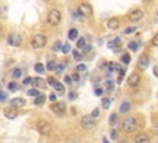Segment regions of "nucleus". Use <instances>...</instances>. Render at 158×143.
<instances>
[{
	"label": "nucleus",
	"instance_id": "b1692460",
	"mask_svg": "<svg viewBox=\"0 0 158 143\" xmlns=\"http://www.w3.org/2000/svg\"><path fill=\"white\" fill-rule=\"evenodd\" d=\"M62 48H63V45H62L61 41H56V42H54V45H53V51H54V52L62 51Z\"/></svg>",
	"mask_w": 158,
	"mask_h": 143
},
{
	"label": "nucleus",
	"instance_id": "393cba45",
	"mask_svg": "<svg viewBox=\"0 0 158 143\" xmlns=\"http://www.w3.org/2000/svg\"><path fill=\"white\" fill-rule=\"evenodd\" d=\"M127 47H129V49H130V51H132V52H136V51L138 49V43H137V42H133V41H131V42H129Z\"/></svg>",
	"mask_w": 158,
	"mask_h": 143
},
{
	"label": "nucleus",
	"instance_id": "4468645a",
	"mask_svg": "<svg viewBox=\"0 0 158 143\" xmlns=\"http://www.w3.org/2000/svg\"><path fill=\"white\" fill-rule=\"evenodd\" d=\"M135 143H149V137L146 133H140L136 136Z\"/></svg>",
	"mask_w": 158,
	"mask_h": 143
},
{
	"label": "nucleus",
	"instance_id": "3c124183",
	"mask_svg": "<svg viewBox=\"0 0 158 143\" xmlns=\"http://www.w3.org/2000/svg\"><path fill=\"white\" fill-rule=\"evenodd\" d=\"M72 79H73L74 81H79V74H78V73H74V74L72 75Z\"/></svg>",
	"mask_w": 158,
	"mask_h": 143
},
{
	"label": "nucleus",
	"instance_id": "72a5a7b5",
	"mask_svg": "<svg viewBox=\"0 0 158 143\" xmlns=\"http://www.w3.org/2000/svg\"><path fill=\"white\" fill-rule=\"evenodd\" d=\"M16 88H17V85H16L15 81H10V83L8 84V89H9L10 91H15V90H16Z\"/></svg>",
	"mask_w": 158,
	"mask_h": 143
},
{
	"label": "nucleus",
	"instance_id": "6e6552de",
	"mask_svg": "<svg viewBox=\"0 0 158 143\" xmlns=\"http://www.w3.org/2000/svg\"><path fill=\"white\" fill-rule=\"evenodd\" d=\"M4 115L9 120H14V118L17 117V111H16V109H15L14 106L10 105V106H6L5 109H4Z\"/></svg>",
	"mask_w": 158,
	"mask_h": 143
},
{
	"label": "nucleus",
	"instance_id": "e433bc0d",
	"mask_svg": "<svg viewBox=\"0 0 158 143\" xmlns=\"http://www.w3.org/2000/svg\"><path fill=\"white\" fill-rule=\"evenodd\" d=\"M69 51H70V45L69 43H64L63 48H62V52L64 53V55H67V53H69Z\"/></svg>",
	"mask_w": 158,
	"mask_h": 143
},
{
	"label": "nucleus",
	"instance_id": "79ce46f5",
	"mask_svg": "<svg viewBox=\"0 0 158 143\" xmlns=\"http://www.w3.org/2000/svg\"><path fill=\"white\" fill-rule=\"evenodd\" d=\"M124 75H125V70L122 69V70H120V75L117 77V83L120 84L121 81H122V79H124Z\"/></svg>",
	"mask_w": 158,
	"mask_h": 143
},
{
	"label": "nucleus",
	"instance_id": "c03bdc74",
	"mask_svg": "<svg viewBox=\"0 0 158 143\" xmlns=\"http://www.w3.org/2000/svg\"><path fill=\"white\" fill-rule=\"evenodd\" d=\"M94 94H95L96 96H101V95H103V89L96 88V89H95V91H94Z\"/></svg>",
	"mask_w": 158,
	"mask_h": 143
},
{
	"label": "nucleus",
	"instance_id": "c9c22d12",
	"mask_svg": "<svg viewBox=\"0 0 158 143\" xmlns=\"http://www.w3.org/2000/svg\"><path fill=\"white\" fill-rule=\"evenodd\" d=\"M56 67H57V65H56V63H54L53 61H50V62L47 63V67H46V68H47L48 70H54V69H56Z\"/></svg>",
	"mask_w": 158,
	"mask_h": 143
},
{
	"label": "nucleus",
	"instance_id": "2f4dec72",
	"mask_svg": "<svg viewBox=\"0 0 158 143\" xmlns=\"http://www.w3.org/2000/svg\"><path fill=\"white\" fill-rule=\"evenodd\" d=\"M27 95H29V96H35V98H36V96L40 95V91L37 90V89H30V90L27 91Z\"/></svg>",
	"mask_w": 158,
	"mask_h": 143
},
{
	"label": "nucleus",
	"instance_id": "c756f323",
	"mask_svg": "<svg viewBox=\"0 0 158 143\" xmlns=\"http://www.w3.org/2000/svg\"><path fill=\"white\" fill-rule=\"evenodd\" d=\"M21 74H22V70L20 68H16V69L12 70V77L14 78H20V77H21Z\"/></svg>",
	"mask_w": 158,
	"mask_h": 143
},
{
	"label": "nucleus",
	"instance_id": "6ab92c4d",
	"mask_svg": "<svg viewBox=\"0 0 158 143\" xmlns=\"http://www.w3.org/2000/svg\"><path fill=\"white\" fill-rule=\"evenodd\" d=\"M130 109H131V105H130V102H127V101H124V102L120 105V111H121L122 114H127V112L130 111Z\"/></svg>",
	"mask_w": 158,
	"mask_h": 143
},
{
	"label": "nucleus",
	"instance_id": "c85d7f7f",
	"mask_svg": "<svg viewBox=\"0 0 158 143\" xmlns=\"http://www.w3.org/2000/svg\"><path fill=\"white\" fill-rule=\"evenodd\" d=\"M101 105H103V107L105 110H108L109 107H110V105H111V101H110V99L109 98H105V99H103V101H101Z\"/></svg>",
	"mask_w": 158,
	"mask_h": 143
},
{
	"label": "nucleus",
	"instance_id": "f8f14e48",
	"mask_svg": "<svg viewBox=\"0 0 158 143\" xmlns=\"http://www.w3.org/2000/svg\"><path fill=\"white\" fill-rule=\"evenodd\" d=\"M25 104H26V101L24 98H15V99L10 100V105L14 106L15 109H20V107L25 106Z\"/></svg>",
	"mask_w": 158,
	"mask_h": 143
},
{
	"label": "nucleus",
	"instance_id": "1a4fd4ad",
	"mask_svg": "<svg viewBox=\"0 0 158 143\" xmlns=\"http://www.w3.org/2000/svg\"><path fill=\"white\" fill-rule=\"evenodd\" d=\"M143 11L142 10H133L130 15H129V19L131 22H137V21H140L141 19H143Z\"/></svg>",
	"mask_w": 158,
	"mask_h": 143
},
{
	"label": "nucleus",
	"instance_id": "5fc2aeb1",
	"mask_svg": "<svg viewBox=\"0 0 158 143\" xmlns=\"http://www.w3.org/2000/svg\"><path fill=\"white\" fill-rule=\"evenodd\" d=\"M50 100H51V101H56V95H54V94H51V95H50Z\"/></svg>",
	"mask_w": 158,
	"mask_h": 143
},
{
	"label": "nucleus",
	"instance_id": "39448f33",
	"mask_svg": "<svg viewBox=\"0 0 158 143\" xmlns=\"http://www.w3.org/2000/svg\"><path fill=\"white\" fill-rule=\"evenodd\" d=\"M51 130H52V126L50 125V122H47L45 120L38 121V123H37V131L41 133V135L46 136V135H48L51 132Z\"/></svg>",
	"mask_w": 158,
	"mask_h": 143
},
{
	"label": "nucleus",
	"instance_id": "473e14b6",
	"mask_svg": "<svg viewBox=\"0 0 158 143\" xmlns=\"http://www.w3.org/2000/svg\"><path fill=\"white\" fill-rule=\"evenodd\" d=\"M6 11H8L6 6L0 8V19H5V17H6Z\"/></svg>",
	"mask_w": 158,
	"mask_h": 143
},
{
	"label": "nucleus",
	"instance_id": "9d476101",
	"mask_svg": "<svg viewBox=\"0 0 158 143\" xmlns=\"http://www.w3.org/2000/svg\"><path fill=\"white\" fill-rule=\"evenodd\" d=\"M51 110L57 115L63 114L66 111V105H64V102H54L51 105Z\"/></svg>",
	"mask_w": 158,
	"mask_h": 143
},
{
	"label": "nucleus",
	"instance_id": "f257e3e1",
	"mask_svg": "<svg viewBox=\"0 0 158 143\" xmlns=\"http://www.w3.org/2000/svg\"><path fill=\"white\" fill-rule=\"evenodd\" d=\"M46 43H47V38H46V36L42 35V33L35 35L33 38L31 40V46H32V48H35V49H40V48L45 47Z\"/></svg>",
	"mask_w": 158,
	"mask_h": 143
},
{
	"label": "nucleus",
	"instance_id": "8fccbe9b",
	"mask_svg": "<svg viewBox=\"0 0 158 143\" xmlns=\"http://www.w3.org/2000/svg\"><path fill=\"white\" fill-rule=\"evenodd\" d=\"M83 51H84V52H83L84 55H87V53H89V52L91 51V47H90V46H85V47L83 48Z\"/></svg>",
	"mask_w": 158,
	"mask_h": 143
},
{
	"label": "nucleus",
	"instance_id": "864d4df0",
	"mask_svg": "<svg viewBox=\"0 0 158 143\" xmlns=\"http://www.w3.org/2000/svg\"><path fill=\"white\" fill-rule=\"evenodd\" d=\"M153 73H154L156 77H158V65H156V67L153 68Z\"/></svg>",
	"mask_w": 158,
	"mask_h": 143
},
{
	"label": "nucleus",
	"instance_id": "423d86ee",
	"mask_svg": "<svg viewBox=\"0 0 158 143\" xmlns=\"http://www.w3.org/2000/svg\"><path fill=\"white\" fill-rule=\"evenodd\" d=\"M81 125L84 130H91L94 126H95V120L91 115H85L82 117V121H81Z\"/></svg>",
	"mask_w": 158,
	"mask_h": 143
},
{
	"label": "nucleus",
	"instance_id": "de8ad7c7",
	"mask_svg": "<svg viewBox=\"0 0 158 143\" xmlns=\"http://www.w3.org/2000/svg\"><path fill=\"white\" fill-rule=\"evenodd\" d=\"M99 112H100V111H99V109L96 107V109H94V110H93V112H91V116L95 118V117H98V116H99Z\"/></svg>",
	"mask_w": 158,
	"mask_h": 143
},
{
	"label": "nucleus",
	"instance_id": "bb28decb",
	"mask_svg": "<svg viewBox=\"0 0 158 143\" xmlns=\"http://www.w3.org/2000/svg\"><path fill=\"white\" fill-rule=\"evenodd\" d=\"M53 88L56 89L57 91H59V93H61V94H63V91H64V86H63V84H61L59 81H57V83L53 85Z\"/></svg>",
	"mask_w": 158,
	"mask_h": 143
},
{
	"label": "nucleus",
	"instance_id": "aec40b11",
	"mask_svg": "<svg viewBox=\"0 0 158 143\" xmlns=\"http://www.w3.org/2000/svg\"><path fill=\"white\" fill-rule=\"evenodd\" d=\"M78 37V30L77 28H70L68 32V38L69 40H75Z\"/></svg>",
	"mask_w": 158,
	"mask_h": 143
},
{
	"label": "nucleus",
	"instance_id": "9b49d317",
	"mask_svg": "<svg viewBox=\"0 0 158 143\" xmlns=\"http://www.w3.org/2000/svg\"><path fill=\"white\" fill-rule=\"evenodd\" d=\"M140 80H141L140 75H138L137 73H132V74L129 77V79H127V83H129V85H130V86L135 88V86H137V85H138V83H140Z\"/></svg>",
	"mask_w": 158,
	"mask_h": 143
},
{
	"label": "nucleus",
	"instance_id": "4d7b16f0",
	"mask_svg": "<svg viewBox=\"0 0 158 143\" xmlns=\"http://www.w3.org/2000/svg\"><path fill=\"white\" fill-rule=\"evenodd\" d=\"M103 143H110V142H109V139H108L106 137H104V138H103Z\"/></svg>",
	"mask_w": 158,
	"mask_h": 143
},
{
	"label": "nucleus",
	"instance_id": "4be33fe9",
	"mask_svg": "<svg viewBox=\"0 0 158 143\" xmlns=\"http://www.w3.org/2000/svg\"><path fill=\"white\" fill-rule=\"evenodd\" d=\"M64 69H66V63H59V64H57V67H56V73H58V74H61L62 72H64Z\"/></svg>",
	"mask_w": 158,
	"mask_h": 143
},
{
	"label": "nucleus",
	"instance_id": "0eeeda50",
	"mask_svg": "<svg viewBox=\"0 0 158 143\" xmlns=\"http://www.w3.org/2000/svg\"><path fill=\"white\" fill-rule=\"evenodd\" d=\"M78 12H79V15H82V16L89 17V16L93 15V9H91V6L89 4L83 3V4H81L78 6Z\"/></svg>",
	"mask_w": 158,
	"mask_h": 143
},
{
	"label": "nucleus",
	"instance_id": "a211bd4d",
	"mask_svg": "<svg viewBox=\"0 0 158 143\" xmlns=\"http://www.w3.org/2000/svg\"><path fill=\"white\" fill-rule=\"evenodd\" d=\"M118 46H121V40L118 38V37L111 40V41L108 43V47H109V48H116V47H118Z\"/></svg>",
	"mask_w": 158,
	"mask_h": 143
},
{
	"label": "nucleus",
	"instance_id": "412c9836",
	"mask_svg": "<svg viewBox=\"0 0 158 143\" xmlns=\"http://www.w3.org/2000/svg\"><path fill=\"white\" fill-rule=\"evenodd\" d=\"M33 69H35V72H37V73H45V65L42 63H36Z\"/></svg>",
	"mask_w": 158,
	"mask_h": 143
},
{
	"label": "nucleus",
	"instance_id": "6e6d98bb",
	"mask_svg": "<svg viewBox=\"0 0 158 143\" xmlns=\"http://www.w3.org/2000/svg\"><path fill=\"white\" fill-rule=\"evenodd\" d=\"M154 131H156V133L158 135V122L156 123V126H154Z\"/></svg>",
	"mask_w": 158,
	"mask_h": 143
},
{
	"label": "nucleus",
	"instance_id": "bf43d9fd",
	"mask_svg": "<svg viewBox=\"0 0 158 143\" xmlns=\"http://www.w3.org/2000/svg\"><path fill=\"white\" fill-rule=\"evenodd\" d=\"M146 2H151V0H146Z\"/></svg>",
	"mask_w": 158,
	"mask_h": 143
},
{
	"label": "nucleus",
	"instance_id": "4c0bfd02",
	"mask_svg": "<svg viewBox=\"0 0 158 143\" xmlns=\"http://www.w3.org/2000/svg\"><path fill=\"white\" fill-rule=\"evenodd\" d=\"M6 99H8L6 93H5V91H3V90H0V102H4Z\"/></svg>",
	"mask_w": 158,
	"mask_h": 143
},
{
	"label": "nucleus",
	"instance_id": "7ed1b4c3",
	"mask_svg": "<svg viewBox=\"0 0 158 143\" xmlns=\"http://www.w3.org/2000/svg\"><path fill=\"white\" fill-rule=\"evenodd\" d=\"M61 20H62V14H61V11H59V10L53 9V10L50 11L48 17H47V21H48L50 25L57 26L59 22H61Z\"/></svg>",
	"mask_w": 158,
	"mask_h": 143
},
{
	"label": "nucleus",
	"instance_id": "7c9ffc66",
	"mask_svg": "<svg viewBox=\"0 0 158 143\" xmlns=\"http://www.w3.org/2000/svg\"><path fill=\"white\" fill-rule=\"evenodd\" d=\"M109 123L111 125V126H114V125L117 123V115H116V114H112V115L110 116V118H109Z\"/></svg>",
	"mask_w": 158,
	"mask_h": 143
},
{
	"label": "nucleus",
	"instance_id": "ddd939ff",
	"mask_svg": "<svg viewBox=\"0 0 158 143\" xmlns=\"http://www.w3.org/2000/svg\"><path fill=\"white\" fill-rule=\"evenodd\" d=\"M118 26H120V20L117 17H112V19H110L108 21V27L110 30H116V28H118Z\"/></svg>",
	"mask_w": 158,
	"mask_h": 143
},
{
	"label": "nucleus",
	"instance_id": "a878e982",
	"mask_svg": "<svg viewBox=\"0 0 158 143\" xmlns=\"http://www.w3.org/2000/svg\"><path fill=\"white\" fill-rule=\"evenodd\" d=\"M73 57H74V59L77 62H81L82 58H83V55H82L81 52H78V49H75V51H73Z\"/></svg>",
	"mask_w": 158,
	"mask_h": 143
},
{
	"label": "nucleus",
	"instance_id": "ea45409f",
	"mask_svg": "<svg viewBox=\"0 0 158 143\" xmlns=\"http://www.w3.org/2000/svg\"><path fill=\"white\" fill-rule=\"evenodd\" d=\"M56 83H57V80H56V79H54L53 77H48V78H47V84H48V85L53 86V85H54Z\"/></svg>",
	"mask_w": 158,
	"mask_h": 143
},
{
	"label": "nucleus",
	"instance_id": "a18cd8bd",
	"mask_svg": "<svg viewBox=\"0 0 158 143\" xmlns=\"http://www.w3.org/2000/svg\"><path fill=\"white\" fill-rule=\"evenodd\" d=\"M32 80H33V78H31V77H27V78H25V79H24V84H25V85L32 84Z\"/></svg>",
	"mask_w": 158,
	"mask_h": 143
},
{
	"label": "nucleus",
	"instance_id": "58836bf2",
	"mask_svg": "<svg viewBox=\"0 0 158 143\" xmlns=\"http://www.w3.org/2000/svg\"><path fill=\"white\" fill-rule=\"evenodd\" d=\"M135 30H136V27L135 26H131V27H127V28H125V35H131L132 32H135Z\"/></svg>",
	"mask_w": 158,
	"mask_h": 143
},
{
	"label": "nucleus",
	"instance_id": "20e7f679",
	"mask_svg": "<svg viewBox=\"0 0 158 143\" xmlns=\"http://www.w3.org/2000/svg\"><path fill=\"white\" fill-rule=\"evenodd\" d=\"M6 41H8L9 46H11V47H19V46H21V43H22V37L19 33L12 32V33H10L8 36Z\"/></svg>",
	"mask_w": 158,
	"mask_h": 143
},
{
	"label": "nucleus",
	"instance_id": "cd10ccee",
	"mask_svg": "<svg viewBox=\"0 0 158 143\" xmlns=\"http://www.w3.org/2000/svg\"><path fill=\"white\" fill-rule=\"evenodd\" d=\"M85 45V38L84 37H79V40L77 41V48H84Z\"/></svg>",
	"mask_w": 158,
	"mask_h": 143
},
{
	"label": "nucleus",
	"instance_id": "f3484780",
	"mask_svg": "<svg viewBox=\"0 0 158 143\" xmlns=\"http://www.w3.org/2000/svg\"><path fill=\"white\" fill-rule=\"evenodd\" d=\"M45 100H46V96H45L43 94H40L38 96H36V99H35L33 104H35L36 106H41V105H43V104H45Z\"/></svg>",
	"mask_w": 158,
	"mask_h": 143
},
{
	"label": "nucleus",
	"instance_id": "dca6fc26",
	"mask_svg": "<svg viewBox=\"0 0 158 143\" xmlns=\"http://www.w3.org/2000/svg\"><path fill=\"white\" fill-rule=\"evenodd\" d=\"M32 84H33V86H36V88H41V89L46 88V83H45V80H43L42 78H35L33 81H32Z\"/></svg>",
	"mask_w": 158,
	"mask_h": 143
},
{
	"label": "nucleus",
	"instance_id": "37998d69",
	"mask_svg": "<svg viewBox=\"0 0 158 143\" xmlns=\"http://www.w3.org/2000/svg\"><path fill=\"white\" fill-rule=\"evenodd\" d=\"M77 70H78V72H85V70H87L85 64H78V65H77Z\"/></svg>",
	"mask_w": 158,
	"mask_h": 143
},
{
	"label": "nucleus",
	"instance_id": "49530a36",
	"mask_svg": "<svg viewBox=\"0 0 158 143\" xmlns=\"http://www.w3.org/2000/svg\"><path fill=\"white\" fill-rule=\"evenodd\" d=\"M152 45H153V46H158V32L154 35V37H153V40H152Z\"/></svg>",
	"mask_w": 158,
	"mask_h": 143
},
{
	"label": "nucleus",
	"instance_id": "f03ea898",
	"mask_svg": "<svg viewBox=\"0 0 158 143\" xmlns=\"http://www.w3.org/2000/svg\"><path fill=\"white\" fill-rule=\"evenodd\" d=\"M137 128V121L135 117H127L122 122V130L126 132V133H131L133 131H136Z\"/></svg>",
	"mask_w": 158,
	"mask_h": 143
},
{
	"label": "nucleus",
	"instance_id": "f704fd0d",
	"mask_svg": "<svg viewBox=\"0 0 158 143\" xmlns=\"http://www.w3.org/2000/svg\"><path fill=\"white\" fill-rule=\"evenodd\" d=\"M121 61H122L125 64H129V63L131 62V57L127 55V53H125V55L122 56V58H121Z\"/></svg>",
	"mask_w": 158,
	"mask_h": 143
},
{
	"label": "nucleus",
	"instance_id": "2eb2a0df",
	"mask_svg": "<svg viewBox=\"0 0 158 143\" xmlns=\"http://www.w3.org/2000/svg\"><path fill=\"white\" fill-rule=\"evenodd\" d=\"M148 64H149L148 57H147V56H142V57L140 58V62H138V67H140L141 69H146V68L148 67Z\"/></svg>",
	"mask_w": 158,
	"mask_h": 143
},
{
	"label": "nucleus",
	"instance_id": "603ef678",
	"mask_svg": "<svg viewBox=\"0 0 158 143\" xmlns=\"http://www.w3.org/2000/svg\"><path fill=\"white\" fill-rule=\"evenodd\" d=\"M110 136H111V138H112V139H116V137H117V133H116V131H115V130H112Z\"/></svg>",
	"mask_w": 158,
	"mask_h": 143
},
{
	"label": "nucleus",
	"instance_id": "13d9d810",
	"mask_svg": "<svg viewBox=\"0 0 158 143\" xmlns=\"http://www.w3.org/2000/svg\"><path fill=\"white\" fill-rule=\"evenodd\" d=\"M43 2H50V0H43Z\"/></svg>",
	"mask_w": 158,
	"mask_h": 143
},
{
	"label": "nucleus",
	"instance_id": "09e8293b",
	"mask_svg": "<svg viewBox=\"0 0 158 143\" xmlns=\"http://www.w3.org/2000/svg\"><path fill=\"white\" fill-rule=\"evenodd\" d=\"M72 80H73L72 77H69V75H66V77H64V81H66L67 84H72V83H73Z\"/></svg>",
	"mask_w": 158,
	"mask_h": 143
},
{
	"label": "nucleus",
	"instance_id": "a19ab883",
	"mask_svg": "<svg viewBox=\"0 0 158 143\" xmlns=\"http://www.w3.org/2000/svg\"><path fill=\"white\" fill-rule=\"evenodd\" d=\"M77 98H78L77 91H69V94H68V99H69V100H74V99H77Z\"/></svg>",
	"mask_w": 158,
	"mask_h": 143
},
{
	"label": "nucleus",
	"instance_id": "5701e85b",
	"mask_svg": "<svg viewBox=\"0 0 158 143\" xmlns=\"http://www.w3.org/2000/svg\"><path fill=\"white\" fill-rule=\"evenodd\" d=\"M105 88H106V90H108L109 93L114 91V81H112V80H106V81H105Z\"/></svg>",
	"mask_w": 158,
	"mask_h": 143
}]
</instances>
